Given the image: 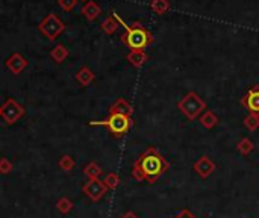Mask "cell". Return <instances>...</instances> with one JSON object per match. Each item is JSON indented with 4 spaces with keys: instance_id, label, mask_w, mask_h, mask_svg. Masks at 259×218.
<instances>
[{
    "instance_id": "cell-4",
    "label": "cell",
    "mask_w": 259,
    "mask_h": 218,
    "mask_svg": "<svg viewBox=\"0 0 259 218\" xmlns=\"http://www.w3.org/2000/svg\"><path fill=\"white\" fill-rule=\"evenodd\" d=\"M178 108L188 120L194 121L206 111V102L197 93L190 91L182 97V100L178 102Z\"/></svg>"
},
{
    "instance_id": "cell-16",
    "label": "cell",
    "mask_w": 259,
    "mask_h": 218,
    "mask_svg": "<svg viewBox=\"0 0 259 218\" xmlns=\"http://www.w3.org/2000/svg\"><path fill=\"white\" fill-rule=\"evenodd\" d=\"M199 121H200V124H202L205 129H214V127L219 124V117H217L212 111L206 109V111L199 117Z\"/></svg>"
},
{
    "instance_id": "cell-23",
    "label": "cell",
    "mask_w": 259,
    "mask_h": 218,
    "mask_svg": "<svg viewBox=\"0 0 259 218\" xmlns=\"http://www.w3.org/2000/svg\"><path fill=\"white\" fill-rule=\"evenodd\" d=\"M244 126L250 130V132H253V130H256L259 127V115L258 114H249L246 118H244Z\"/></svg>"
},
{
    "instance_id": "cell-28",
    "label": "cell",
    "mask_w": 259,
    "mask_h": 218,
    "mask_svg": "<svg viewBox=\"0 0 259 218\" xmlns=\"http://www.w3.org/2000/svg\"><path fill=\"white\" fill-rule=\"evenodd\" d=\"M121 218H140L135 212H132V211H127V212H124L123 215H121Z\"/></svg>"
},
{
    "instance_id": "cell-19",
    "label": "cell",
    "mask_w": 259,
    "mask_h": 218,
    "mask_svg": "<svg viewBox=\"0 0 259 218\" xmlns=\"http://www.w3.org/2000/svg\"><path fill=\"white\" fill-rule=\"evenodd\" d=\"M253 149H255V146H253V143H252L250 138H243V140L237 144V150H238V153L243 155V156H249V155L253 152Z\"/></svg>"
},
{
    "instance_id": "cell-9",
    "label": "cell",
    "mask_w": 259,
    "mask_h": 218,
    "mask_svg": "<svg viewBox=\"0 0 259 218\" xmlns=\"http://www.w3.org/2000/svg\"><path fill=\"white\" fill-rule=\"evenodd\" d=\"M27 59L21 55V53H12L6 61H5V67L12 73V74H20L26 67H27Z\"/></svg>"
},
{
    "instance_id": "cell-2",
    "label": "cell",
    "mask_w": 259,
    "mask_h": 218,
    "mask_svg": "<svg viewBox=\"0 0 259 218\" xmlns=\"http://www.w3.org/2000/svg\"><path fill=\"white\" fill-rule=\"evenodd\" d=\"M118 23L124 27V33L121 35V41L126 47H129L131 50H146L149 46H152L155 42V36L153 33L144 27L140 21H134L132 24H127L120 15L118 12L114 11L112 14Z\"/></svg>"
},
{
    "instance_id": "cell-27",
    "label": "cell",
    "mask_w": 259,
    "mask_h": 218,
    "mask_svg": "<svg viewBox=\"0 0 259 218\" xmlns=\"http://www.w3.org/2000/svg\"><path fill=\"white\" fill-rule=\"evenodd\" d=\"M173 218H197L191 211H188V209H184V211H181V212H178L176 215Z\"/></svg>"
},
{
    "instance_id": "cell-3",
    "label": "cell",
    "mask_w": 259,
    "mask_h": 218,
    "mask_svg": "<svg viewBox=\"0 0 259 218\" xmlns=\"http://www.w3.org/2000/svg\"><path fill=\"white\" fill-rule=\"evenodd\" d=\"M90 126H102L108 130V134L112 138H121L132 129L134 121H132V117L114 112V114H109L105 120L90 121Z\"/></svg>"
},
{
    "instance_id": "cell-21",
    "label": "cell",
    "mask_w": 259,
    "mask_h": 218,
    "mask_svg": "<svg viewBox=\"0 0 259 218\" xmlns=\"http://www.w3.org/2000/svg\"><path fill=\"white\" fill-rule=\"evenodd\" d=\"M56 208H58V211H59L61 214H68V212L73 211L74 205H73V202H71L70 199L61 197V199L58 200V203H56Z\"/></svg>"
},
{
    "instance_id": "cell-10",
    "label": "cell",
    "mask_w": 259,
    "mask_h": 218,
    "mask_svg": "<svg viewBox=\"0 0 259 218\" xmlns=\"http://www.w3.org/2000/svg\"><path fill=\"white\" fill-rule=\"evenodd\" d=\"M194 171H196L202 179H206V178H209V176L215 171V164L212 162L211 158H208V156H200L199 161L194 164Z\"/></svg>"
},
{
    "instance_id": "cell-11",
    "label": "cell",
    "mask_w": 259,
    "mask_h": 218,
    "mask_svg": "<svg viewBox=\"0 0 259 218\" xmlns=\"http://www.w3.org/2000/svg\"><path fill=\"white\" fill-rule=\"evenodd\" d=\"M124 114L127 117L134 115V106L123 97H118L111 106H109V114Z\"/></svg>"
},
{
    "instance_id": "cell-18",
    "label": "cell",
    "mask_w": 259,
    "mask_h": 218,
    "mask_svg": "<svg viewBox=\"0 0 259 218\" xmlns=\"http://www.w3.org/2000/svg\"><path fill=\"white\" fill-rule=\"evenodd\" d=\"M83 175L88 179H99L103 175V170L97 162H90L87 167H83Z\"/></svg>"
},
{
    "instance_id": "cell-1",
    "label": "cell",
    "mask_w": 259,
    "mask_h": 218,
    "mask_svg": "<svg viewBox=\"0 0 259 218\" xmlns=\"http://www.w3.org/2000/svg\"><path fill=\"white\" fill-rule=\"evenodd\" d=\"M170 170L168 161L155 147H149L141 153L132 167V176L138 182H147L150 185L156 184L158 179Z\"/></svg>"
},
{
    "instance_id": "cell-8",
    "label": "cell",
    "mask_w": 259,
    "mask_h": 218,
    "mask_svg": "<svg viewBox=\"0 0 259 218\" xmlns=\"http://www.w3.org/2000/svg\"><path fill=\"white\" fill-rule=\"evenodd\" d=\"M241 105L249 111V114L259 115V85H253L241 99Z\"/></svg>"
},
{
    "instance_id": "cell-17",
    "label": "cell",
    "mask_w": 259,
    "mask_h": 218,
    "mask_svg": "<svg viewBox=\"0 0 259 218\" xmlns=\"http://www.w3.org/2000/svg\"><path fill=\"white\" fill-rule=\"evenodd\" d=\"M68 49L62 44H56L52 52H50V58L56 62V64H62L67 58H68Z\"/></svg>"
},
{
    "instance_id": "cell-5",
    "label": "cell",
    "mask_w": 259,
    "mask_h": 218,
    "mask_svg": "<svg viewBox=\"0 0 259 218\" xmlns=\"http://www.w3.org/2000/svg\"><path fill=\"white\" fill-rule=\"evenodd\" d=\"M38 29H39V32H41L47 39L56 41L58 36L65 30V24H64V21H62L58 15H55V14L50 12V14H47V15L39 21Z\"/></svg>"
},
{
    "instance_id": "cell-22",
    "label": "cell",
    "mask_w": 259,
    "mask_h": 218,
    "mask_svg": "<svg viewBox=\"0 0 259 218\" xmlns=\"http://www.w3.org/2000/svg\"><path fill=\"white\" fill-rule=\"evenodd\" d=\"M58 165L61 167V170H64V171H71L74 167H76V162H74V159L70 156V155H64L61 159H59V162H58Z\"/></svg>"
},
{
    "instance_id": "cell-25",
    "label": "cell",
    "mask_w": 259,
    "mask_h": 218,
    "mask_svg": "<svg viewBox=\"0 0 259 218\" xmlns=\"http://www.w3.org/2000/svg\"><path fill=\"white\" fill-rule=\"evenodd\" d=\"M79 0H58V5L61 6V9H64L65 12L73 11L77 6Z\"/></svg>"
},
{
    "instance_id": "cell-14",
    "label": "cell",
    "mask_w": 259,
    "mask_h": 218,
    "mask_svg": "<svg viewBox=\"0 0 259 218\" xmlns=\"http://www.w3.org/2000/svg\"><path fill=\"white\" fill-rule=\"evenodd\" d=\"M94 79H96L94 71H93L90 67H87V65H83V67L76 73V80H77L82 86H88Z\"/></svg>"
},
{
    "instance_id": "cell-12",
    "label": "cell",
    "mask_w": 259,
    "mask_h": 218,
    "mask_svg": "<svg viewBox=\"0 0 259 218\" xmlns=\"http://www.w3.org/2000/svg\"><path fill=\"white\" fill-rule=\"evenodd\" d=\"M80 14L88 20V21H94L100 14H102V8L97 2L90 0L87 3H83V6L80 8Z\"/></svg>"
},
{
    "instance_id": "cell-15",
    "label": "cell",
    "mask_w": 259,
    "mask_h": 218,
    "mask_svg": "<svg viewBox=\"0 0 259 218\" xmlns=\"http://www.w3.org/2000/svg\"><path fill=\"white\" fill-rule=\"evenodd\" d=\"M118 26H120V23H118V20H117L114 15H108V17H105V18H103V21L100 23L102 30H103L105 33H108V35H114V33L118 30Z\"/></svg>"
},
{
    "instance_id": "cell-7",
    "label": "cell",
    "mask_w": 259,
    "mask_h": 218,
    "mask_svg": "<svg viewBox=\"0 0 259 218\" xmlns=\"http://www.w3.org/2000/svg\"><path fill=\"white\" fill-rule=\"evenodd\" d=\"M108 187L105 185L103 181L100 179H88V182L82 187V193L91 200V202H99L102 197L106 194Z\"/></svg>"
},
{
    "instance_id": "cell-26",
    "label": "cell",
    "mask_w": 259,
    "mask_h": 218,
    "mask_svg": "<svg viewBox=\"0 0 259 218\" xmlns=\"http://www.w3.org/2000/svg\"><path fill=\"white\" fill-rule=\"evenodd\" d=\"M12 168H14V165H12V162L8 158H3L0 161V173L2 175H8L9 171H12Z\"/></svg>"
},
{
    "instance_id": "cell-13",
    "label": "cell",
    "mask_w": 259,
    "mask_h": 218,
    "mask_svg": "<svg viewBox=\"0 0 259 218\" xmlns=\"http://www.w3.org/2000/svg\"><path fill=\"white\" fill-rule=\"evenodd\" d=\"M147 53L146 50H131L127 55H126V59L129 61L131 65H134L135 68H141L146 61H147Z\"/></svg>"
},
{
    "instance_id": "cell-6",
    "label": "cell",
    "mask_w": 259,
    "mask_h": 218,
    "mask_svg": "<svg viewBox=\"0 0 259 218\" xmlns=\"http://www.w3.org/2000/svg\"><path fill=\"white\" fill-rule=\"evenodd\" d=\"M24 114H26V109L12 97H8L0 108V115L8 126L15 124Z\"/></svg>"
},
{
    "instance_id": "cell-29",
    "label": "cell",
    "mask_w": 259,
    "mask_h": 218,
    "mask_svg": "<svg viewBox=\"0 0 259 218\" xmlns=\"http://www.w3.org/2000/svg\"><path fill=\"white\" fill-rule=\"evenodd\" d=\"M79 2H83V3H87V2H90V0H79Z\"/></svg>"
},
{
    "instance_id": "cell-20",
    "label": "cell",
    "mask_w": 259,
    "mask_h": 218,
    "mask_svg": "<svg viewBox=\"0 0 259 218\" xmlns=\"http://www.w3.org/2000/svg\"><path fill=\"white\" fill-rule=\"evenodd\" d=\"M150 9L155 12V14H165L168 9H170V0H152L150 2Z\"/></svg>"
},
{
    "instance_id": "cell-24",
    "label": "cell",
    "mask_w": 259,
    "mask_h": 218,
    "mask_svg": "<svg viewBox=\"0 0 259 218\" xmlns=\"http://www.w3.org/2000/svg\"><path fill=\"white\" fill-rule=\"evenodd\" d=\"M103 182H105V185L108 187V190H115V188L120 185V178H118L117 173H109V175L105 176Z\"/></svg>"
}]
</instances>
